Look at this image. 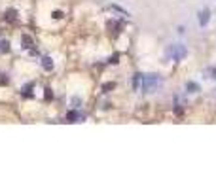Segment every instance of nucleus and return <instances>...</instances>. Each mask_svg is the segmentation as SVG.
<instances>
[{
	"mask_svg": "<svg viewBox=\"0 0 216 189\" xmlns=\"http://www.w3.org/2000/svg\"><path fill=\"white\" fill-rule=\"evenodd\" d=\"M159 85H161V78H159L157 74H148V76H144L140 91H144V93H154Z\"/></svg>",
	"mask_w": 216,
	"mask_h": 189,
	"instance_id": "f257e3e1",
	"label": "nucleus"
},
{
	"mask_svg": "<svg viewBox=\"0 0 216 189\" xmlns=\"http://www.w3.org/2000/svg\"><path fill=\"white\" fill-rule=\"evenodd\" d=\"M167 53L171 55V59H173V61H182V59H186L188 49H186V45L176 44V45H173V47H169Z\"/></svg>",
	"mask_w": 216,
	"mask_h": 189,
	"instance_id": "f03ea898",
	"label": "nucleus"
},
{
	"mask_svg": "<svg viewBox=\"0 0 216 189\" xmlns=\"http://www.w3.org/2000/svg\"><path fill=\"white\" fill-rule=\"evenodd\" d=\"M209 19H210V12L209 9H201V12H199V25H201V27H207Z\"/></svg>",
	"mask_w": 216,
	"mask_h": 189,
	"instance_id": "7ed1b4c3",
	"label": "nucleus"
},
{
	"mask_svg": "<svg viewBox=\"0 0 216 189\" xmlns=\"http://www.w3.org/2000/svg\"><path fill=\"white\" fill-rule=\"evenodd\" d=\"M142 81H144V76L142 74H135V78H133V89L140 91L142 89Z\"/></svg>",
	"mask_w": 216,
	"mask_h": 189,
	"instance_id": "20e7f679",
	"label": "nucleus"
},
{
	"mask_svg": "<svg viewBox=\"0 0 216 189\" xmlns=\"http://www.w3.org/2000/svg\"><path fill=\"white\" fill-rule=\"evenodd\" d=\"M21 44H23V49H30V47H32V38H30V36H27V34H25V36L21 38Z\"/></svg>",
	"mask_w": 216,
	"mask_h": 189,
	"instance_id": "39448f33",
	"label": "nucleus"
},
{
	"mask_svg": "<svg viewBox=\"0 0 216 189\" xmlns=\"http://www.w3.org/2000/svg\"><path fill=\"white\" fill-rule=\"evenodd\" d=\"M42 66H44L46 70H53V63H51L49 57H44V59H42Z\"/></svg>",
	"mask_w": 216,
	"mask_h": 189,
	"instance_id": "423d86ee",
	"label": "nucleus"
},
{
	"mask_svg": "<svg viewBox=\"0 0 216 189\" xmlns=\"http://www.w3.org/2000/svg\"><path fill=\"white\" fill-rule=\"evenodd\" d=\"M186 89L190 91V93H197V91H199V85H197V83H193V81H190V83L186 85Z\"/></svg>",
	"mask_w": 216,
	"mask_h": 189,
	"instance_id": "0eeeda50",
	"label": "nucleus"
},
{
	"mask_svg": "<svg viewBox=\"0 0 216 189\" xmlns=\"http://www.w3.org/2000/svg\"><path fill=\"white\" fill-rule=\"evenodd\" d=\"M66 119H68V121H72V123H74L76 119H80V115L76 114V112H68V114H66Z\"/></svg>",
	"mask_w": 216,
	"mask_h": 189,
	"instance_id": "6e6552de",
	"label": "nucleus"
},
{
	"mask_svg": "<svg viewBox=\"0 0 216 189\" xmlns=\"http://www.w3.org/2000/svg\"><path fill=\"white\" fill-rule=\"evenodd\" d=\"M114 87H116V83H104V85H102V91H104V93H108V91L114 89Z\"/></svg>",
	"mask_w": 216,
	"mask_h": 189,
	"instance_id": "1a4fd4ad",
	"label": "nucleus"
},
{
	"mask_svg": "<svg viewBox=\"0 0 216 189\" xmlns=\"http://www.w3.org/2000/svg\"><path fill=\"white\" fill-rule=\"evenodd\" d=\"M51 15H53V19H61V17H63V12H61V9H57V12H53Z\"/></svg>",
	"mask_w": 216,
	"mask_h": 189,
	"instance_id": "9d476101",
	"label": "nucleus"
},
{
	"mask_svg": "<svg viewBox=\"0 0 216 189\" xmlns=\"http://www.w3.org/2000/svg\"><path fill=\"white\" fill-rule=\"evenodd\" d=\"M118 59H120V55H118V53H116V55H112V57H110V63H112V64H116V63H118Z\"/></svg>",
	"mask_w": 216,
	"mask_h": 189,
	"instance_id": "9b49d317",
	"label": "nucleus"
},
{
	"mask_svg": "<svg viewBox=\"0 0 216 189\" xmlns=\"http://www.w3.org/2000/svg\"><path fill=\"white\" fill-rule=\"evenodd\" d=\"M6 19H15V12H8V15H6Z\"/></svg>",
	"mask_w": 216,
	"mask_h": 189,
	"instance_id": "f8f14e48",
	"label": "nucleus"
}]
</instances>
